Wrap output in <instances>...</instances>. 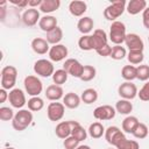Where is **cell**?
<instances>
[{
	"label": "cell",
	"mask_w": 149,
	"mask_h": 149,
	"mask_svg": "<svg viewBox=\"0 0 149 149\" xmlns=\"http://www.w3.org/2000/svg\"><path fill=\"white\" fill-rule=\"evenodd\" d=\"M33 122V113L29 109H20L15 113L12 120V126L15 130L22 132Z\"/></svg>",
	"instance_id": "obj_1"
},
{
	"label": "cell",
	"mask_w": 149,
	"mask_h": 149,
	"mask_svg": "<svg viewBox=\"0 0 149 149\" xmlns=\"http://www.w3.org/2000/svg\"><path fill=\"white\" fill-rule=\"evenodd\" d=\"M17 70L13 65H6L1 70V88L13 90L16 84Z\"/></svg>",
	"instance_id": "obj_2"
},
{
	"label": "cell",
	"mask_w": 149,
	"mask_h": 149,
	"mask_svg": "<svg viewBox=\"0 0 149 149\" xmlns=\"http://www.w3.org/2000/svg\"><path fill=\"white\" fill-rule=\"evenodd\" d=\"M126 1L125 0H115L113 1L111 5H108L105 10H104V16L105 19L109 20V21H116L118 17H120L123 12L126 10Z\"/></svg>",
	"instance_id": "obj_3"
},
{
	"label": "cell",
	"mask_w": 149,
	"mask_h": 149,
	"mask_svg": "<svg viewBox=\"0 0 149 149\" xmlns=\"http://www.w3.org/2000/svg\"><path fill=\"white\" fill-rule=\"evenodd\" d=\"M126 26L121 21L112 22L109 27V40L115 45H121L126 38Z\"/></svg>",
	"instance_id": "obj_4"
},
{
	"label": "cell",
	"mask_w": 149,
	"mask_h": 149,
	"mask_svg": "<svg viewBox=\"0 0 149 149\" xmlns=\"http://www.w3.org/2000/svg\"><path fill=\"white\" fill-rule=\"evenodd\" d=\"M23 85H24L26 92L30 97H38L43 90V84H42L41 79L34 74L27 76L23 80Z\"/></svg>",
	"instance_id": "obj_5"
},
{
	"label": "cell",
	"mask_w": 149,
	"mask_h": 149,
	"mask_svg": "<svg viewBox=\"0 0 149 149\" xmlns=\"http://www.w3.org/2000/svg\"><path fill=\"white\" fill-rule=\"evenodd\" d=\"M34 72L37 76L48 78V77H52V74L55 72V68H54V64L51 63V61L42 58L34 63Z\"/></svg>",
	"instance_id": "obj_6"
},
{
	"label": "cell",
	"mask_w": 149,
	"mask_h": 149,
	"mask_svg": "<svg viewBox=\"0 0 149 149\" xmlns=\"http://www.w3.org/2000/svg\"><path fill=\"white\" fill-rule=\"evenodd\" d=\"M64 113H65V106L63 102H58V101H54V102H50L48 105V108H47V115H48V119L50 121H59L63 119L64 116Z\"/></svg>",
	"instance_id": "obj_7"
},
{
	"label": "cell",
	"mask_w": 149,
	"mask_h": 149,
	"mask_svg": "<svg viewBox=\"0 0 149 149\" xmlns=\"http://www.w3.org/2000/svg\"><path fill=\"white\" fill-rule=\"evenodd\" d=\"M63 69L72 77L80 79V77L83 74L84 65L76 58H68V59H65V62L63 64Z\"/></svg>",
	"instance_id": "obj_8"
},
{
	"label": "cell",
	"mask_w": 149,
	"mask_h": 149,
	"mask_svg": "<svg viewBox=\"0 0 149 149\" xmlns=\"http://www.w3.org/2000/svg\"><path fill=\"white\" fill-rule=\"evenodd\" d=\"M8 100H9L10 106L14 107V108H17V109H21L27 104L26 94H24V92L21 88H13V90H10L9 94H8Z\"/></svg>",
	"instance_id": "obj_9"
},
{
	"label": "cell",
	"mask_w": 149,
	"mask_h": 149,
	"mask_svg": "<svg viewBox=\"0 0 149 149\" xmlns=\"http://www.w3.org/2000/svg\"><path fill=\"white\" fill-rule=\"evenodd\" d=\"M137 87L135 84H133L132 81H125L122 84H120V86L118 87V93L121 97V99H126V100H133L135 97H137Z\"/></svg>",
	"instance_id": "obj_10"
},
{
	"label": "cell",
	"mask_w": 149,
	"mask_h": 149,
	"mask_svg": "<svg viewBox=\"0 0 149 149\" xmlns=\"http://www.w3.org/2000/svg\"><path fill=\"white\" fill-rule=\"evenodd\" d=\"M115 108L112 107L111 105H102V106H98L94 111H93V116L97 120L100 121H105V120H112L115 116Z\"/></svg>",
	"instance_id": "obj_11"
},
{
	"label": "cell",
	"mask_w": 149,
	"mask_h": 149,
	"mask_svg": "<svg viewBox=\"0 0 149 149\" xmlns=\"http://www.w3.org/2000/svg\"><path fill=\"white\" fill-rule=\"evenodd\" d=\"M68 54H69L68 48L64 44H61V43L50 47V50L48 52L49 58H50L51 62H61V61L66 58Z\"/></svg>",
	"instance_id": "obj_12"
},
{
	"label": "cell",
	"mask_w": 149,
	"mask_h": 149,
	"mask_svg": "<svg viewBox=\"0 0 149 149\" xmlns=\"http://www.w3.org/2000/svg\"><path fill=\"white\" fill-rule=\"evenodd\" d=\"M91 36H92V45H93V49L95 51L108 44L107 43L108 42V36H107L106 31L102 30V29H95Z\"/></svg>",
	"instance_id": "obj_13"
},
{
	"label": "cell",
	"mask_w": 149,
	"mask_h": 149,
	"mask_svg": "<svg viewBox=\"0 0 149 149\" xmlns=\"http://www.w3.org/2000/svg\"><path fill=\"white\" fill-rule=\"evenodd\" d=\"M125 44L129 49V51L130 50H140V51H143V49H144V43H143L142 38L137 34H134V33H130V34H127L126 35Z\"/></svg>",
	"instance_id": "obj_14"
},
{
	"label": "cell",
	"mask_w": 149,
	"mask_h": 149,
	"mask_svg": "<svg viewBox=\"0 0 149 149\" xmlns=\"http://www.w3.org/2000/svg\"><path fill=\"white\" fill-rule=\"evenodd\" d=\"M40 10L37 8H28L22 14V22L27 27H33L37 22H40Z\"/></svg>",
	"instance_id": "obj_15"
},
{
	"label": "cell",
	"mask_w": 149,
	"mask_h": 149,
	"mask_svg": "<svg viewBox=\"0 0 149 149\" xmlns=\"http://www.w3.org/2000/svg\"><path fill=\"white\" fill-rule=\"evenodd\" d=\"M44 94H45L47 99H49L50 101H58L59 99H63L64 91H63L62 86L56 85V84H51L47 87Z\"/></svg>",
	"instance_id": "obj_16"
},
{
	"label": "cell",
	"mask_w": 149,
	"mask_h": 149,
	"mask_svg": "<svg viewBox=\"0 0 149 149\" xmlns=\"http://www.w3.org/2000/svg\"><path fill=\"white\" fill-rule=\"evenodd\" d=\"M31 49L35 54H38V55H44L47 52H49L50 50V47H49V43L45 38H42V37H35L33 41H31Z\"/></svg>",
	"instance_id": "obj_17"
},
{
	"label": "cell",
	"mask_w": 149,
	"mask_h": 149,
	"mask_svg": "<svg viewBox=\"0 0 149 149\" xmlns=\"http://www.w3.org/2000/svg\"><path fill=\"white\" fill-rule=\"evenodd\" d=\"M86 10H87V5H86L85 1H81V0H72L69 3V12L73 16H77V17L83 16Z\"/></svg>",
	"instance_id": "obj_18"
},
{
	"label": "cell",
	"mask_w": 149,
	"mask_h": 149,
	"mask_svg": "<svg viewBox=\"0 0 149 149\" xmlns=\"http://www.w3.org/2000/svg\"><path fill=\"white\" fill-rule=\"evenodd\" d=\"M146 8H147L146 0H130L126 6V10L130 15H136V14L143 12Z\"/></svg>",
	"instance_id": "obj_19"
},
{
	"label": "cell",
	"mask_w": 149,
	"mask_h": 149,
	"mask_svg": "<svg viewBox=\"0 0 149 149\" xmlns=\"http://www.w3.org/2000/svg\"><path fill=\"white\" fill-rule=\"evenodd\" d=\"M38 27L43 31L49 33L50 30H52L57 27V19L52 15H44L41 17V20L38 22Z\"/></svg>",
	"instance_id": "obj_20"
},
{
	"label": "cell",
	"mask_w": 149,
	"mask_h": 149,
	"mask_svg": "<svg viewBox=\"0 0 149 149\" xmlns=\"http://www.w3.org/2000/svg\"><path fill=\"white\" fill-rule=\"evenodd\" d=\"M71 132H72V127H71L70 120L69 121H62V122H59L56 126V128H55V133H56L57 137H59L62 140H65L66 137L71 136Z\"/></svg>",
	"instance_id": "obj_21"
},
{
	"label": "cell",
	"mask_w": 149,
	"mask_h": 149,
	"mask_svg": "<svg viewBox=\"0 0 149 149\" xmlns=\"http://www.w3.org/2000/svg\"><path fill=\"white\" fill-rule=\"evenodd\" d=\"M93 27H94V22L90 16L80 17L77 23V28L83 35H88L93 30Z\"/></svg>",
	"instance_id": "obj_22"
},
{
	"label": "cell",
	"mask_w": 149,
	"mask_h": 149,
	"mask_svg": "<svg viewBox=\"0 0 149 149\" xmlns=\"http://www.w3.org/2000/svg\"><path fill=\"white\" fill-rule=\"evenodd\" d=\"M80 97L74 93V92H69L66 93L64 97H63V104L65 107L70 108V109H73V108H77L79 105H80Z\"/></svg>",
	"instance_id": "obj_23"
},
{
	"label": "cell",
	"mask_w": 149,
	"mask_h": 149,
	"mask_svg": "<svg viewBox=\"0 0 149 149\" xmlns=\"http://www.w3.org/2000/svg\"><path fill=\"white\" fill-rule=\"evenodd\" d=\"M63 38V30L61 27H56L55 29L50 30L49 33H47V41L49 44H52V45H56V44H59V42L62 41Z\"/></svg>",
	"instance_id": "obj_24"
},
{
	"label": "cell",
	"mask_w": 149,
	"mask_h": 149,
	"mask_svg": "<svg viewBox=\"0 0 149 149\" xmlns=\"http://www.w3.org/2000/svg\"><path fill=\"white\" fill-rule=\"evenodd\" d=\"M140 123L139 119L134 115H128L123 119L122 121V130L125 133H129V134H133L134 129L136 128V126Z\"/></svg>",
	"instance_id": "obj_25"
},
{
	"label": "cell",
	"mask_w": 149,
	"mask_h": 149,
	"mask_svg": "<svg viewBox=\"0 0 149 149\" xmlns=\"http://www.w3.org/2000/svg\"><path fill=\"white\" fill-rule=\"evenodd\" d=\"M59 6H61L59 0H43L38 9L44 14H49V13L57 10L59 8Z\"/></svg>",
	"instance_id": "obj_26"
},
{
	"label": "cell",
	"mask_w": 149,
	"mask_h": 149,
	"mask_svg": "<svg viewBox=\"0 0 149 149\" xmlns=\"http://www.w3.org/2000/svg\"><path fill=\"white\" fill-rule=\"evenodd\" d=\"M115 111L122 115H128L132 113L133 111V104L130 102V100H126V99H120L116 101L115 104Z\"/></svg>",
	"instance_id": "obj_27"
},
{
	"label": "cell",
	"mask_w": 149,
	"mask_h": 149,
	"mask_svg": "<svg viewBox=\"0 0 149 149\" xmlns=\"http://www.w3.org/2000/svg\"><path fill=\"white\" fill-rule=\"evenodd\" d=\"M105 130L106 129L102 126V123L97 121V122H93V123L90 125V127L87 129V133L92 139H100L102 135H105Z\"/></svg>",
	"instance_id": "obj_28"
},
{
	"label": "cell",
	"mask_w": 149,
	"mask_h": 149,
	"mask_svg": "<svg viewBox=\"0 0 149 149\" xmlns=\"http://www.w3.org/2000/svg\"><path fill=\"white\" fill-rule=\"evenodd\" d=\"M80 99H81V101H83L84 104H86V105L93 104V102H95L97 99H98V92H97V90H94V88H86V90H84V91L81 92Z\"/></svg>",
	"instance_id": "obj_29"
},
{
	"label": "cell",
	"mask_w": 149,
	"mask_h": 149,
	"mask_svg": "<svg viewBox=\"0 0 149 149\" xmlns=\"http://www.w3.org/2000/svg\"><path fill=\"white\" fill-rule=\"evenodd\" d=\"M127 59L128 62L132 64V65H137V64H141L144 59V55H143V51H140V50H130L128 54H127Z\"/></svg>",
	"instance_id": "obj_30"
},
{
	"label": "cell",
	"mask_w": 149,
	"mask_h": 149,
	"mask_svg": "<svg viewBox=\"0 0 149 149\" xmlns=\"http://www.w3.org/2000/svg\"><path fill=\"white\" fill-rule=\"evenodd\" d=\"M121 77L126 81H132L136 79V66L134 65H125L121 70Z\"/></svg>",
	"instance_id": "obj_31"
},
{
	"label": "cell",
	"mask_w": 149,
	"mask_h": 149,
	"mask_svg": "<svg viewBox=\"0 0 149 149\" xmlns=\"http://www.w3.org/2000/svg\"><path fill=\"white\" fill-rule=\"evenodd\" d=\"M27 105H28V109L29 111H31V112H38V111H41L44 107V101L40 97H31L27 101Z\"/></svg>",
	"instance_id": "obj_32"
},
{
	"label": "cell",
	"mask_w": 149,
	"mask_h": 149,
	"mask_svg": "<svg viewBox=\"0 0 149 149\" xmlns=\"http://www.w3.org/2000/svg\"><path fill=\"white\" fill-rule=\"evenodd\" d=\"M68 77H69V73L64 70V69H59V70H56L52 74V80H54V84L56 85H63L66 80H68Z\"/></svg>",
	"instance_id": "obj_33"
},
{
	"label": "cell",
	"mask_w": 149,
	"mask_h": 149,
	"mask_svg": "<svg viewBox=\"0 0 149 149\" xmlns=\"http://www.w3.org/2000/svg\"><path fill=\"white\" fill-rule=\"evenodd\" d=\"M78 47H79L81 50H84V51L93 50L92 36H91V35H83V36L78 40Z\"/></svg>",
	"instance_id": "obj_34"
},
{
	"label": "cell",
	"mask_w": 149,
	"mask_h": 149,
	"mask_svg": "<svg viewBox=\"0 0 149 149\" xmlns=\"http://www.w3.org/2000/svg\"><path fill=\"white\" fill-rule=\"evenodd\" d=\"M126 56H127V51H126L125 47H122V45H114V47H112V52H111L109 57H112L115 61H121Z\"/></svg>",
	"instance_id": "obj_35"
},
{
	"label": "cell",
	"mask_w": 149,
	"mask_h": 149,
	"mask_svg": "<svg viewBox=\"0 0 149 149\" xmlns=\"http://www.w3.org/2000/svg\"><path fill=\"white\" fill-rule=\"evenodd\" d=\"M136 79L142 81H147L149 79V65L140 64L136 66Z\"/></svg>",
	"instance_id": "obj_36"
},
{
	"label": "cell",
	"mask_w": 149,
	"mask_h": 149,
	"mask_svg": "<svg viewBox=\"0 0 149 149\" xmlns=\"http://www.w3.org/2000/svg\"><path fill=\"white\" fill-rule=\"evenodd\" d=\"M97 74V70L94 66L92 65H84V70H83V74L80 77V79L83 81H90L92 79H94Z\"/></svg>",
	"instance_id": "obj_37"
},
{
	"label": "cell",
	"mask_w": 149,
	"mask_h": 149,
	"mask_svg": "<svg viewBox=\"0 0 149 149\" xmlns=\"http://www.w3.org/2000/svg\"><path fill=\"white\" fill-rule=\"evenodd\" d=\"M71 135L73 137H76L79 142H81V141L86 140V137H87V130H85L84 127H81V125L79 123V125H77V126H74L72 128Z\"/></svg>",
	"instance_id": "obj_38"
},
{
	"label": "cell",
	"mask_w": 149,
	"mask_h": 149,
	"mask_svg": "<svg viewBox=\"0 0 149 149\" xmlns=\"http://www.w3.org/2000/svg\"><path fill=\"white\" fill-rule=\"evenodd\" d=\"M148 132H149V129H148L147 125H144V123L140 122V123L136 126V128L134 129L133 135H134V137H136V139H140V140H141V139H146V137H147Z\"/></svg>",
	"instance_id": "obj_39"
},
{
	"label": "cell",
	"mask_w": 149,
	"mask_h": 149,
	"mask_svg": "<svg viewBox=\"0 0 149 149\" xmlns=\"http://www.w3.org/2000/svg\"><path fill=\"white\" fill-rule=\"evenodd\" d=\"M116 149H140V144L135 140H128L125 139L122 142H120L116 147Z\"/></svg>",
	"instance_id": "obj_40"
},
{
	"label": "cell",
	"mask_w": 149,
	"mask_h": 149,
	"mask_svg": "<svg viewBox=\"0 0 149 149\" xmlns=\"http://www.w3.org/2000/svg\"><path fill=\"white\" fill-rule=\"evenodd\" d=\"M14 112L10 107H6V106H2L0 107V120L2 121H10L14 119Z\"/></svg>",
	"instance_id": "obj_41"
},
{
	"label": "cell",
	"mask_w": 149,
	"mask_h": 149,
	"mask_svg": "<svg viewBox=\"0 0 149 149\" xmlns=\"http://www.w3.org/2000/svg\"><path fill=\"white\" fill-rule=\"evenodd\" d=\"M120 130H121V129H120L119 127H116V126H109V127L105 130V139H106L107 143H111V141L113 140V137H114Z\"/></svg>",
	"instance_id": "obj_42"
},
{
	"label": "cell",
	"mask_w": 149,
	"mask_h": 149,
	"mask_svg": "<svg viewBox=\"0 0 149 149\" xmlns=\"http://www.w3.org/2000/svg\"><path fill=\"white\" fill-rule=\"evenodd\" d=\"M63 146H64L65 149H76V148L79 146V141H78L76 137H73V136L71 135V136L66 137V139L63 141Z\"/></svg>",
	"instance_id": "obj_43"
},
{
	"label": "cell",
	"mask_w": 149,
	"mask_h": 149,
	"mask_svg": "<svg viewBox=\"0 0 149 149\" xmlns=\"http://www.w3.org/2000/svg\"><path fill=\"white\" fill-rule=\"evenodd\" d=\"M137 97L142 101H149V81H147L146 84H143V86L137 92Z\"/></svg>",
	"instance_id": "obj_44"
},
{
	"label": "cell",
	"mask_w": 149,
	"mask_h": 149,
	"mask_svg": "<svg viewBox=\"0 0 149 149\" xmlns=\"http://www.w3.org/2000/svg\"><path fill=\"white\" fill-rule=\"evenodd\" d=\"M111 52H112V47H109L108 44L102 47L101 49L97 50V54L101 57H108V56H111Z\"/></svg>",
	"instance_id": "obj_45"
},
{
	"label": "cell",
	"mask_w": 149,
	"mask_h": 149,
	"mask_svg": "<svg viewBox=\"0 0 149 149\" xmlns=\"http://www.w3.org/2000/svg\"><path fill=\"white\" fill-rule=\"evenodd\" d=\"M142 22H143V26L147 29H149V7H147L142 12Z\"/></svg>",
	"instance_id": "obj_46"
},
{
	"label": "cell",
	"mask_w": 149,
	"mask_h": 149,
	"mask_svg": "<svg viewBox=\"0 0 149 149\" xmlns=\"http://www.w3.org/2000/svg\"><path fill=\"white\" fill-rule=\"evenodd\" d=\"M10 3H14L16 5L17 7H21V8H24L26 6H29V0H22V1H16V0H9Z\"/></svg>",
	"instance_id": "obj_47"
},
{
	"label": "cell",
	"mask_w": 149,
	"mask_h": 149,
	"mask_svg": "<svg viewBox=\"0 0 149 149\" xmlns=\"http://www.w3.org/2000/svg\"><path fill=\"white\" fill-rule=\"evenodd\" d=\"M8 94L9 93H7V90H5V88L0 90V104H3L8 99Z\"/></svg>",
	"instance_id": "obj_48"
},
{
	"label": "cell",
	"mask_w": 149,
	"mask_h": 149,
	"mask_svg": "<svg viewBox=\"0 0 149 149\" xmlns=\"http://www.w3.org/2000/svg\"><path fill=\"white\" fill-rule=\"evenodd\" d=\"M42 1L43 0H29V8H36V7L40 8Z\"/></svg>",
	"instance_id": "obj_49"
},
{
	"label": "cell",
	"mask_w": 149,
	"mask_h": 149,
	"mask_svg": "<svg viewBox=\"0 0 149 149\" xmlns=\"http://www.w3.org/2000/svg\"><path fill=\"white\" fill-rule=\"evenodd\" d=\"M76 149H91V147L87 146V144H79Z\"/></svg>",
	"instance_id": "obj_50"
},
{
	"label": "cell",
	"mask_w": 149,
	"mask_h": 149,
	"mask_svg": "<svg viewBox=\"0 0 149 149\" xmlns=\"http://www.w3.org/2000/svg\"><path fill=\"white\" fill-rule=\"evenodd\" d=\"M3 149H15V148H13V147H8V148H3Z\"/></svg>",
	"instance_id": "obj_51"
},
{
	"label": "cell",
	"mask_w": 149,
	"mask_h": 149,
	"mask_svg": "<svg viewBox=\"0 0 149 149\" xmlns=\"http://www.w3.org/2000/svg\"><path fill=\"white\" fill-rule=\"evenodd\" d=\"M107 149H114V148H107Z\"/></svg>",
	"instance_id": "obj_52"
},
{
	"label": "cell",
	"mask_w": 149,
	"mask_h": 149,
	"mask_svg": "<svg viewBox=\"0 0 149 149\" xmlns=\"http://www.w3.org/2000/svg\"><path fill=\"white\" fill-rule=\"evenodd\" d=\"M148 41H149V36H148Z\"/></svg>",
	"instance_id": "obj_53"
}]
</instances>
